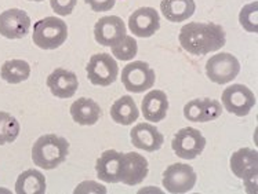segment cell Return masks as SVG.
<instances>
[{
	"instance_id": "obj_1",
	"label": "cell",
	"mask_w": 258,
	"mask_h": 194,
	"mask_svg": "<svg viewBox=\"0 0 258 194\" xmlns=\"http://www.w3.org/2000/svg\"><path fill=\"white\" fill-rule=\"evenodd\" d=\"M178 40L186 53L192 55H206L224 47L227 36L221 25L213 22H190L181 28Z\"/></svg>"
},
{
	"instance_id": "obj_2",
	"label": "cell",
	"mask_w": 258,
	"mask_h": 194,
	"mask_svg": "<svg viewBox=\"0 0 258 194\" xmlns=\"http://www.w3.org/2000/svg\"><path fill=\"white\" fill-rule=\"evenodd\" d=\"M69 154V142L55 134L43 135L32 147V160L36 167L54 169L67 160Z\"/></svg>"
},
{
	"instance_id": "obj_3",
	"label": "cell",
	"mask_w": 258,
	"mask_h": 194,
	"mask_svg": "<svg viewBox=\"0 0 258 194\" xmlns=\"http://www.w3.org/2000/svg\"><path fill=\"white\" fill-rule=\"evenodd\" d=\"M32 39L42 50H55L67 42L68 27L57 17H46L33 25Z\"/></svg>"
},
{
	"instance_id": "obj_4",
	"label": "cell",
	"mask_w": 258,
	"mask_h": 194,
	"mask_svg": "<svg viewBox=\"0 0 258 194\" xmlns=\"http://www.w3.org/2000/svg\"><path fill=\"white\" fill-rule=\"evenodd\" d=\"M155 80V70L144 61H134L121 70V83L127 91L134 94H141L152 88Z\"/></svg>"
},
{
	"instance_id": "obj_5",
	"label": "cell",
	"mask_w": 258,
	"mask_h": 194,
	"mask_svg": "<svg viewBox=\"0 0 258 194\" xmlns=\"http://www.w3.org/2000/svg\"><path fill=\"white\" fill-rule=\"evenodd\" d=\"M86 72L90 83L101 87H108L112 83H115V80L117 79L119 66L109 54H94L90 58Z\"/></svg>"
},
{
	"instance_id": "obj_6",
	"label": "cell",
	"mask_w": 258,
	"mask_h": 194,
	"mask_svg": "<svg viewBox=\"0 0 258 194\" xmlns=\"http://www.w3.org/2000/svg\"><path fill=\"white\" fill-rule=\"evenodd\" d=\"M198 175L194 168L184 163L171 164L163 172V183L166 191L171 194L188 193L195 187Z\"/></svg>"
},
{
	"instance_id": "obj_7",
	"label": "cell",
	"mask_w": 258,
	"mask_h": 194,
	"mask_svg": "<svg viewBox=\"0 0 258 194\" xmlns=\"http://www.w3.org/2000/svg\"><path fill=\"white\" fill-rule=\"evenodd\" d=\"M171 147L178 157L184 160H194L205 150L206 138L199 130L194 127H185L174 135Z\"/></svg>"
},
{
	"instance_id": "obj_8",
	"label": "cell",
	"mask_w": 258,
	"mask_h": 194,
	"mask_svg": "<svg viewBox=\"0 0 258 194\" xmlns=\"http://www.w3.org/2000/svg\"><path fill=\"white\" fill-rule=\"evenodd\" d=\"M240 72V63L229 53L216 54L206 62V76L216 84H227L236 79Z\"/></svg>"
},
{
	"instance_id": "obj_9",
	"label": "cell",
	"mask_w": 258,
	"mask_h": 194,
	"mask_svg": "<svg viewBox=\"0 0 258 194\" xmlns=\"http://www.w3.org/2000/svg\"><path fill=\"white\" fill-rule=\"evenodd\" d=\"M221 101L227 112L239 117L247 116L257 102L253 91L243 84H232L224 89Z\"/></svg>"
},
{
	"instance_id": "obj_10",
	"label": "cell",
	"mask_w": 258,
	"mask_h": 194,
	"mask_svg": "<svg viewBox=\"0 0 258 194\" xmlns=\"http://www.w3.org/2000/svg\"><path fill=\"white\" fill-rule=\"evenodd\" d=\"M31 18L20 9H10L0 14V35L6 39H22L29 33Z\"/></svg>"
},
{
	"instance_id": "obj_11",
	"label": "cell",
	"mask_w": 258,
	"mask_h": 194,
	"mask_svg": "<svg viewBox=\"0 0 258 194\" xmlns=\"http://www.w3.org/2000/svg\"><path fill=\"white\" fill-rule=\"evenodd\" d=\"M126 36V25L120 17L106 16L100 18L94 27V39L100 46L112 47Z\"/></svg>"
},
{
	"instance_id": "obj_12",
	"label": "cell",
	"mask_w": 258,
	"mask_h": 194,
	"mask_svg": "<svg viewBox=\"0 0 258 194\" xmlns=\"http://www.w3.org/2000/svg\"><path fill=\"white\" fill-rule=\"evenodd\" d=\"M128 28L134 36L151 37L160 28L159 13L152 7H141L128 18Z\"/></svg>"
},
{
	"instance_id": "obj_13",
	"label": "cell",
	"mask_w": 258,
	"mask_h": 194,
	"mask_svg": "<svg viewBox=\"0 0 258 194\" xmlns=\"http://www.w3.org/2000/svg\"><path fill=\"white\" fill-rule=\"evenodd\" d=\"M95 171L100 180L106 183H119L121 182V172H123V153H119L111 149L105 150L101 154L97 163Z\"/></svg>"
},
{
	"instance_id": "obj_14",
	"label": "cell",
	"mask_w": 258,
	"mask_h": 194,
	"mask_svg": "<svg viewBox=\"0 0 258 194\" xmlns=\"http://www.w3.org/2000/svg\"><path fill=\"white\" fill-rule=\"evenodd\" d=\"M222 113L221 104L216 100H194L184 106V116L192 123H207L218 119Z\"/></svg>"
},
{
	"instance_id": "obj_15",
	"label": "cell",
	"mask_w": 258,
	"mask_h": 194,
	"mask_svg": "<svg viewBox=\"0 0 258 194\" xmlns=\"http://www.w3.org/2000/svg\"><path fill=\"white\" fill-rule=\"evenodd\" d=\"M149 165L148 160L140 153L130 152L123 153V172H121V183L127 186H136L143 182L148 176Z\"/></svg>"
},
{
	"instance_id": "obj_16",
	"label": "cell",
	"mask_w": 258,
	"mask_h": 194,
	"mask_svg": "<svg viewBox=\"0 0 258 194\" xmlns=\"http://www.w3.org/2000/svg\"><path fill=\"white\" fill-rule=\"evenodd\" d=\"M47 87L51 94L61 100L72 98L79 87L78 76L63 68H57L47 77Z\"/></svg>"
},
{
	"instance_id": "obj_17",
	"label": "cell",
	"mask_w": 258,
	"mask_h": 194,
	"mask_svg": "<svg viewBox=\"0 0 258 194\" xmlns=\"http://www.w3.org/2000/svg\"><path fill=\"white\" fill-rule=\"evenodd\" d=\"M130 138L134 146L145 152H156L164 143L163 134H160L156 127L148 123H141L133 127Z\"/></svg>"
},
{
	"instance_id": "obj_18",
	"label": "cell",
	"mask_w": 258,
	"mask_h": 194,
	"mask_svg": "<svg viewBox=\"0 0 258 194\" xmlns=\"http://www.w3.org/2000/svg\"><path fill=\"white\" fill-rule=\"evenodd\" d=\"M144 119L149 123H159L166 119L169 111L167 95L160 89H152L144 96L141 104Z\"/></svg>"
},
{
	"instance_id": "obj_19",
	"label": "cell",
	"mask_w": 258,
	"mask_h": 194,
	"mask_svg": "<svg viewBox=\"0 0 258 194\" xmlns=\"http://www.w3.org/2000/svg\"><path fill=\"white\" fill-rule=\"evenodd\" d=\"M258 153L250 147H243L232 154L231 169L239 179H247L257 176Z\"/></svg>"
},
{
	"instance_id": "obj_20",
	"label": "cell",
	"mask_w": 258,
	"mask_h": 194,
	"mask_svg": "<svg viewBox=\"0 0 258 194\" xmlns=\"http://www.w3.org/2000/svg\"><path fill=\"white\" fill-rule=\"evenodd\" d=\"M71 116L79 126H94L101 117V108L90 98H79L71 106Z\"/></svg>"
},
{
	"instance_id": "obj_21",
	"label": "cell",
	"mask_w": 258,
	"mask_h": 194,
	"mask_svg": "<svg viewBox=\"0 0 258 194\" xmlns=\"http://www.w3.org/2000/svg\"><path fill=\"white\" fill-rule=\"evenodd\" d=\"M196 5L194 0H162L160 11L170 22H184L194 16Z\"/></svg>"
},
{
	"instance_id": "obj_22",
	"label": "cell",
	"mask_w": 258,
	"mask_h": 194,
	"mask_svg": "<svg viewBox=\"0 0 258 194\" xmlns=\"http://www.w3.org/2000/svg\"><path fill=\"white\" fill-rule=\"evenodd\" d=\"M138 116H140L138 108L130 95L121 96L111 106L112 120L117 124L130 126L138 120Z\"/></svg>"
},
{
	"instance_id": "obj_23",
	"label": "cell",
	"mask_w": 258,
	"mask_h": 194,
	"mask_svg": "<svg viewBox=\"0 0 258 194\" xmlns=\"http://www.w3.org/2000/svg\"><path fill=\"white\" fill-rule=\"evenodd\" d=\"M17 194H44L46 193V178L37 169H27L17 178Z\"/></svg>"
},
{
	"instance_id": "obj_24",
	"label": "cell",
	"mask_w": 258,
	"mask_h": 194,
	"mask_svg": "<svg viewBox=\"0 0 258 194\" xmlns=\"http://www.w3.org/2000/svg\"><path fill=\"white\" fill-rule=\"evenodd\" d=\"M31 66L27 61L22 59H11L6 61L0 68V77L9 84H18L29 79Z\"/></svg>"
},
{
	"instance_id": "obj_25",
	"label": "cell",
	"mask_w": 258,
	"mask_h": 194,
	"mask_svg": "<svg viewBox=\"0 0 258 194\" xmlns=\"http://www.w3.org/2000/svg\"><path fill=\"white\" fill-rule=\"evenodd\" d=\"M20 123L7 112H0V146L14 142L20 135Z\"/></svg>"
},
{
	"instance_id": "obj_26",
	"label": "cell",
	"mask_w": 258,
	"mask_h": 194,
	"mask_svg": "<svg viewBox=\"0 0 258 194\" xmlns=\"http://www.w3.org/2000/svg\"><path fill=\"white\" fill-rule=\"evenodd\" d=\"M111 51L113 57H116L120 61H130L136 57L138 53V44L137 40L133 36H124L120 42L112 46Z\"/></svg>"
},
{
	"instance_id": "obj_27",
	"label": "cell",
	"mask_w": 258,
	"mask_h": 194,
	"mask_svg": "<svg viewBox=\"0 0 258 194\" xmlns=\"http://www.w3.org/2000/svg\"><path fill=\"white\" fill-rule=\"evenodd\" d=\"M257 2H254L251 5L244 6L240 11V16H239V21L247 32H254L257 33L258 31V13H257Z\"/></svg>"
},
{
	"instance_id": "obj_28",
	"label": "cell",
	"mask_w": 258,
	"mask_h": 194,
	"mask_svg": "<svg viewBox=\"0 0 258 194\" xmlns=\"http://www.w3.org/2000/svg\"><path fill=\"white\" fill-rule=\"evenodd\" d=\"M78 0H50V6L58 16H69L76 7Z\"/></svg>"
},
{
	"instance_id": "obj_29",
	"label": "cell",
	"mask_w": 258,
	"mask_h": 194,
	"mask_svg": "<svg viewBox=\"0 0 258 194\" xmlns=\"http://www.w3.org/2000/svg\"><path fill=\"white\" fill-rule=\"evenodd\" d=\"M95 13H105L113 9L116 0H85Z\"/></svg>"
},
{
	"instance_id": "obj_30",
	"label": "cell",
	"mask_w": 258,
	"mask_h": 194,
	"mask_svg": "<svg viewBox=\"0 0 258 194\" xmlns=\"http://www.w3.org/2000/svg\"><path fill=\"white\" fill-rule=\"evenodd\" d=\"M29 2H43V0H29Z\"/></svg>"
}]
</instances>
